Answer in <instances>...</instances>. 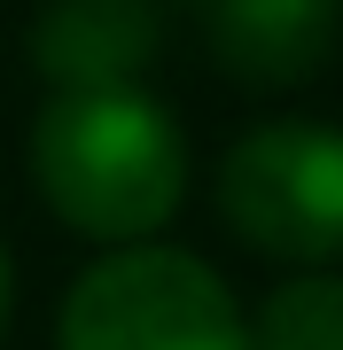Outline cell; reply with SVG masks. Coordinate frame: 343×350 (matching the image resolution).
<instances>
[{
	"label": "cell",
	"mask_w": 343,
	"mask_h": 350,
	"mask_svg": "<svg viewBox=\"0 0 343 350\" xmlns=\"http://www.w3.org/2000/svg\"><path fill=\"white\" fill-rule=\"evenodd\" d=\"M218 218L242 250L281 265L343 257V133L320 117H273L218 163Z\"/></svg>",
	"instance_id": "3"
},
{
	"label": "cell",
	"mask_w": 343,
	"mask_h": 350,
	"mask_svg": "<svg viewBox=\"0 0 343 350\" xmlns=\"http://www.w3.org/2000/svg\"><path fill=\"white\" fill-rule=\"evenodd\" d=\"M55 350H250V319L195 250L117 241L71 280Z\"/></svg>",
	"instance_id": "2"
},
{
	"label": "cell",
	"mask_w": 343,
	"mask_h": 350,
	"mask_svg": "<svg viewBox=\"0 0 343 350\" xmlns=\"http://www.w3.org/2000/svg\"><path fill=\"white\" fill-rule=\"evenodd\" d=\"M8 319H16V257L0 241V335H8Z\"/></svg>",
	"instance_id": "7"
},
{
	"label": "cell",
	"mask_w": 343,
	"mask_h": 350,
	"mask_svg": "<svg viewBox=\"0 0 343 350\" xmlns=\"http://www.w3.org/2000/svg\"><path fill=\"white\" fill-rule=\"evenodd\" d=\"M250 350H343V273H289L257 312Z\"/></svg>",
	"instance_id": "6"
},
{
	"label": "cell",
	"mask_w": 343,
	"mask_h": 350,
	"mask_svg": "<svg viewBox=\"0 0 343 350\" xmlns=\"http://www.w3.org/2000/svg\"><path fill=\"white\" fill-rule=\"evenodd\" d=\"M211 63L242 86H296L335 55L343 0H188Z\"/></svg>",
	"instance_id": "4"
},
{
	"label": "cell",
	"mask_w": 343,
	"mask_h": 350,
	"mask_svg": "<svg viewBox=\"0 0 343 350\" xmlns=\"http://www.w3.org/2000/svg\"><path fill=\"white\" fill-rule=\"evenodd\" d=\"M156 0H47L31 24V63L55 86H133L156 63Z\"/></svg>",
	"instance_id": "5"
},
{
	"label": "cell",
	"mask_w": 343,
	"mask_h": 350,
	"mask_svg": "<svg viewBox=\"0 0 343 350\" xmlns=\"http://www.w3.org/2000/svg\"><path fill=\"white\" fill-rule=\"evenodd\" d=\"M31 187L86 241H156L188 195V140L140 86H55L31 117Z\"/></svg>",
	"instance_id": "1"
}]
</instances>
